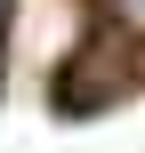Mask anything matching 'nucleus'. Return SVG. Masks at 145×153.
I'll use <instances>...</instances> for the list:
<instances>
[{
	"instance_id": "f257e3e1",
	"label": "nucleus",
	"mask_w": 145,
	"mask_h": 153,
	"mask_svg": "<svg viewBox=\"0 0 145 153\" xmlns=\"http://www.w3.org/2000/svg\"><path fill=\"white\" fill-rule=\"evenodd\" d=\"M113 24H121V40H145V0H97Z\"/></svg>"
}]
</instances>
